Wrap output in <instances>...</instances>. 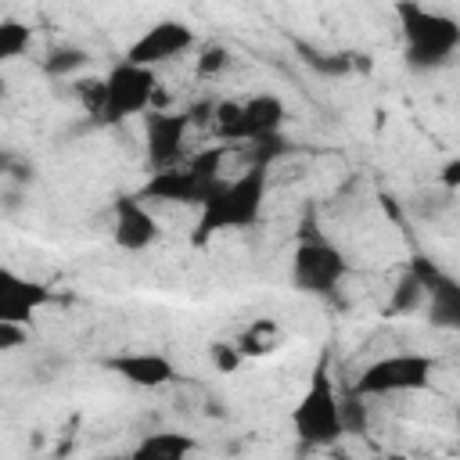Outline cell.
I'll use <instances>...</instances> for the list:
<instances>
[{"label":"cell","instance_id":"obj_1","mask_svg":"<svg viewBox=\"0 0 460 460\" xmlns=\"http://www.w3.org/2000/svg\"><path fill=\"white\" fill-rule=\"evenodd\" d=\"M266 198H270V165L266 162H252L237 176L226 172L201 198L194 226H190V244L205 248L219 234H237V230L259 226L262 212H266Z\"/></svg>","mask_w":460,"mask_h":460},{"label":"cell","instance_id":"obj_2","mask_svg":"<svg viewBox=\"0 0 460 460\" xmlns=\"http://www.w3.org/2000/svg\"><path fill=\"white\" fill-rule=\"evenodd\" d=\"M291 431L302 446L309 449H331L345 438L341 428V392L327 370V363H320L305 385V392L298 395V402L288 413Z\"/></svg>","mask_w":460,"mask_h":460},{"label":"cell","instance_id":"obj_3","mask_svg":"<svg viewBox=\"0 0 460 460\" xmlns=\"http://www.w3.org/2000/svg\"><path fill=\"white\" fill-rule=\"evenodd\" d=\"M399 18H402V58L410 68L431 72L456 58V50H460V22L456 18L420 7V4H402Z\"/></svg>","mask_w":460,"mask_h":460},{"label":"cell","instance_id":"obj_4","mask_svg":"<svg viewBox=\"0 0 460 460\" xmlns=\"http://www.w3.org/2000/svg\"><path fill=\"white\" fill-rule=\"evenodd\" d=\"M438 359L417 349H402V352H388L370 359L359 377L352 381V392L359 399H385V395H413V392H428L435 381Z\"/></svg>","mask_w":460,"mask_h":460},{"label":"cell","instance_id":"obj_5","mask_svg":"<svg viewBox=\"0 0 460 460\" xmlns=\"http://www.w3.org/2000/svg\"><path fill=\"white\" fill-rule=\"evenodd\" d=\"M288 108L277 93L262 90L244 101H216L212 126L223 144H270L280 137Z\"/></svg>","mask_w":460,"mask_h":460},{"label":"cell","instance_id":"obj_6","mask_svg":"<svg viewBox=\"0 0 460 460\" xmlns=\"http://www.w3.org/2000/svg\"><path fill=\"white\" fill-rule=\"evenodd\" d=\"M151 108H158V72L115 61L108 75L101 79V122H126V119H144Z\"/></svg>","mask_w":460,"mask_h":460},{"label":"cell","instance_id":"obj_7","mask_svg":"<svg viewBox=\"0 0 460 460\" xmlns=\"http://www.w3.org/2000/svg\"><path fill=\"white\" fill-rule=\"evenodd\" d=\"M345 277H349V259L323 237L302 241L291 255V284L302 295L331 298L341 288Z\"/></svg>","mask_w":460,"mask_h":460},{"label":"cell","instance_id":"obj_8","mask_svg":"<svg viewBox=\"0 0 460 460\" xmlns=\"http://www.w3.org/2000/svg\"><path fill=\"white\" fill-rule=\"evenodd\" d=\"M194 47H198V32H194L187 22H180V18H162V22H155L151 29H144V32L129 43V50L122 54V61L158 72V65H169V61L190 54Z\"/></svg>","mask_w":460,"mask_h":460},{"label":"cell","instance_id":"obj_9","mask_svg":"<svg viewBox=\"0 0 460 460\" xmlns=\"http://www.w3.org/2000/svg\"><path fill=\"white\" fill-rule=\"evenodd\" d=\"M223 180V176H219ZM219 180H205L190 162H180V165H169V169H155L137 198L140 201H158V205H201V198L219 183Z\"/></svg>","mask_w":460,"mask_h":460},{"label":"cell","instance_id":"obj_10","mask_svg":"<svg viewBox=\"0 0 460 460\" xmlns=\"http://www.w3.org/2000/svg\"><path fill=\"white\" fill-rule=\"evenodd\" d=\"M140 122H144V151H147L151 172H155V169L180 165V158H183V144H187V133H190V119H187V111L151 108Z\"/></svg>","mask_w":460,"mask_h":460},{"label":"cell","instance_id":"obj_11","mask_svg":"<svg viewBox=\"0 0 460 460\" xmlns=\"http://www.w3.org/2000/svg\"><path fill=\"white\" fill-rule=\"evenodd\" d=\"M162 237V223L151 212L147 201H140L137 194H119L111 201V241L122 252H147L155 248Z\"/></svg>","mask_w":460,"mask_h":460},{"label":"cell","instance_id":"obj_12","mask_svg":"<svg viewBox=\"0 0 460 460\" xmlns=\"http://www.w3.org/2000/svg\"><path fill=\"white\" fill-rule=\"evenodd\" d=\"M54 302V291L36 280L18 273L14 266L0 262V323H14V327H29L32 316L40 309H47Z\"/></svg>","mask_w":460,"mask_h":460},{"label":"cell","instance_id":"obj_13","mask_svg":"<svg viewBox=\"0 0 460 460\" xmlns=\"http://www.w3.org/2000/svg\"><path fill=\"white\" fill-rule=\"evenodd\" d=\"M104 367L122 377L126 385L133 388H144V392H155V388H165L176 381V363L158 352V349H129V352H115L104 359Z\"/></svg>","mask_w":460,"mask_h":460},{"label":"cell","instance_id":"obj_14","mask_svg":"<svg viewBox=\"0 0 460 460\" xmlns=\"http://www.w3.org/2000/svg\"><path fill=\"white\" fill-rule=\"evenodd\" d=\"M194 453H198L194 435L176 431V428H158V431H147L126 460H190Z\"/></svg>","mask_w":460,"mask_h":460},{"label":"cell","instance_id":"obj_15","mask_svg":"<svg viewBox=\"0 0 460 460\" xmlns=\"http://www.w3.org/2000/svg\"><path fill=\"white\" fill-rule=\"evenodd\" d=\"M234 345H237V352H241L244 359L270 356V352H277V349H280V327H277L270 316L252 320V323L234 338Z\"/></svg>","mask_w":460,"mask_h":460},{"label":"cell","instance_id":"obj_16","mask_svg":"<svg viewBox=\"0 0 460 460\" xmlns=\"http://www.w3.org/2000/svg\"><path fill=\"white\" fill-rule=\"evenodd\" d=\"M32 47V29L18 18H0V68L18 61Z\"/></svg>","mask_w":460,"mask_h":460},{"label":"cell","instance_id":"obj_17","mask_svg":"<svg viewBox=\"0 0 460 460\" xmlns=\"http://www.w3.org/2000/svg\"><path fill=\"white\" fill-rule=\"evenodd\" d=\"M420 305H424V288H420L417 273H413V270H406V273L395 280V288H392L388 313H392V316H399V313H413V309H420Z\"/></svg>","mask_w":460,"mask_h":460},{"label":"cell","instance_id":"obj_18","mask_svg":"<svg viewBox=\"0 0 460 460\" xmlns=\"http://www.w3.org/2000/svg\"><path fill=\"white\" fill-rule=\"evenodd\" d=\"M367 424H370V402L359 399L352 388L341 395V428H345V438H359L367 435Z\"/></svg>","mask_w":460,"mask_h":460},{"label":"cell","instance_id":"obj_19","mask_svg":"<svg viewBox=\"0 0 460 460\" xmlns=\"http://www.w3.org/2000/svg\"><path fill=\"white\" fill-rule=\"evenodd\" d=\"M79 68H86V50L83 47H72V43H65V47H54L50 54H47V61H43V72L47 75H72V72H79Z\"/></svg>","mask_w":460,"mask_h":460},{"label":"cell","instance_id":"obj_20","mask_svg":"<svg viewBox=\"0 0 460 460\" xmlns=\"http://www.w3.org/2000/svg\"><path fill=\"white\" fill-rule=\"evenodd\" d=\"M226 65H230V50H226L223 43H205V47L198 50L194 72H198L201 79H216V75H219Z\"/></svg>","mask_w":460,"mask_h":460},{"label":"cell","instance_id":"obj_21","mask_svg":"<svg viewBox=\"0 0 460 460\" xmlns=\"http://www.w3.org/2000/svg\"><path fill=\"white\" fill-rule=\"evenodd\" d=\"M208 363H212L219 374H237L241 363H244V356L237 352L234 338H216V341L208 345Z\"/></svg>","mask_w":460,"mask_h":460},{"label":"cell","instance_id":"obj_22","mask_svg":"<svg viewBox=\"0 0 460 460\" xmlns=\"http://www.w3.org/2000/svg\"><path fill=\"white\" fill-rule=\"evenodd\" d=\"M305 65L323 75H349V68H352L349 54H331V50H305Z\"/></svg>","mask_w":460,"mask_h":460},{"label":"cell","instance_id":"obj_23","mask_svg":"<svg viewBox=\"0 0 460 460\" xmlns=\"http://www.w3.org/2000/svg\"><path fill=\"white\" fill-rule=\"evenodd\" d=\"M29 341V327H14V323H0V352H11L18 345Z\"/></svg>","mask_w":460,"mask_h":460},{"label":"cell","instance_id":"obj_24","mask_svg":"<svg viewBox=\"0 0 460 460\" xmlns=\"http://www.w3.org/2000/svg\"><path fill=\"white\" fill-rule=\"evenodd\" d=\"M442 172H446L442 180H446L449 187H456V172H460V162H456V158H453V162H446V169H442Z\"/></svg>","mask_w":460,"mask_h":460},{"label":"cell","instance_id":"obj_25","mask_svg":"<svg viewBox=\"0 0 460 460\" xmlns=\"http://www.w3.org/2000/svg\"><path fill=\"white\" fill-rule=\"evenodd\" d=\"M7 97V79H4V72H0V101Z\"/></svg>","mask_w":460,"mask_h":460},{"label":"cell","instance_id":"obj_26","mask_svg":"<svg viewBox=\"0 0 460 460\" xmlns=\"http://www.w3.org/2000/svg\"><path fill=\"white\" fill-rule=\"evenodd\" d=\"M108 460H111V456H108Z\"/></svg>","mask_w":460,"mask_h":460}]
</instances>
